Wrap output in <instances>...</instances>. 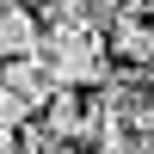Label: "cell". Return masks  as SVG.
I'll use <instances>...</instances> for the list:
<instances>
[{"label":"cell","instance_id":"cell-1","mask_svg":"<svg viewBox=\"0 0 154 154\" xmlns=\"http://www.w3.org/2000/svg\"><path fill=\"white\" fill-rule=\"evenodd\" d=\"M37 56L49 62V74H56L62 86H80V93H93V86L111 80V37L99 31V25H80V19L43 25Z\"/></svg>","mask_w":154,"mask_h":154},{"label":"cell","instance_id":"cell-2","mask_svg":"<svg viewBox=\"0 0 154 154\" xmlns=\"http://www.w3.org/2000/svg\"><path fill=\"white\" fill-rule=\"evenodd\" d=\"M105 37H111V56H117V62L154 68V19H142V6H123Z\"/></svg>","mask_w":154,"mask_h":154},{"label":"cell","instance_id":"cell-3","mask_svg":"<svg viewBox=\"0 0 154 154\" xmlns=\"http://www.w3.org/2000/svg\"><path fill=\"white\" fill-rule=\"evenodd\" d=\"M37 37H43V25L31 19V6H25V0H0V62L31 56Z\"/></svg>","mask_w":154,"mask_h":154},{"label":"cell","instance_id":"cell-4","mask_svg":"<svg viewBox=\"0 0 154 154\" xmlns=\"http://www.w3.org/2000/svg\"><path fill=\"white\" fill-rule=\"evenodd\" d=\"M80 117H86L80 86H62V93L37 111V130H49V136H74V142H80Z\"/></svg>","mask_w":154,"mask_h":154},{"label":"cell","instance_id":"cell-5","mask_svg":"<svg viewBox=\"0 0 154 154\" xmlns=\"http://www.w3.org/2000/svg\"><path fill=\"white\" fill-rule=\"evenodd\" d=\"M31 117H37V99H31V93H19V86L0 74V130H25Z\"/></svg>","mask_w":154,"mask_h":154},{"label":"cell","instance_id":"cell-6","mask_svg":"<svg viewBox=\"0 0 154 154\" xmlns=\"http://www.w3.org/2000/svg\"><path fill=\"white\" fill-rule=\"evenodd\" d=\"M0 154H25V142H19V130H0Z\"/></svg>","mask_w":154,"mask_h":154},{"label":"cell","instance_id":"cell-7","mask_svg":"<svg viewBox=\"0 0 154 154\" xmlns=\"http://www.w3.org/2000/svg\"><path fill=\"white\" fill-rule=\"evenodd\" d=\"M148 99H154V68H148Z\"/></svg>","mask_w":154,"mask_h":154},{"label":"cell","instance_id":"cell-8","mask_svg":"<svg viewBox=\"0 0 154 154\" xmlns=\"http://www.w3.org/2000/svg\"><path fill=\"white\" fill-rule=\"evenodd\" d=\"M25 6H31V0H25ZM37 6H43V0H37Z\"/></svg>","mask_w":154,"mask_h":154}]
</instances>
